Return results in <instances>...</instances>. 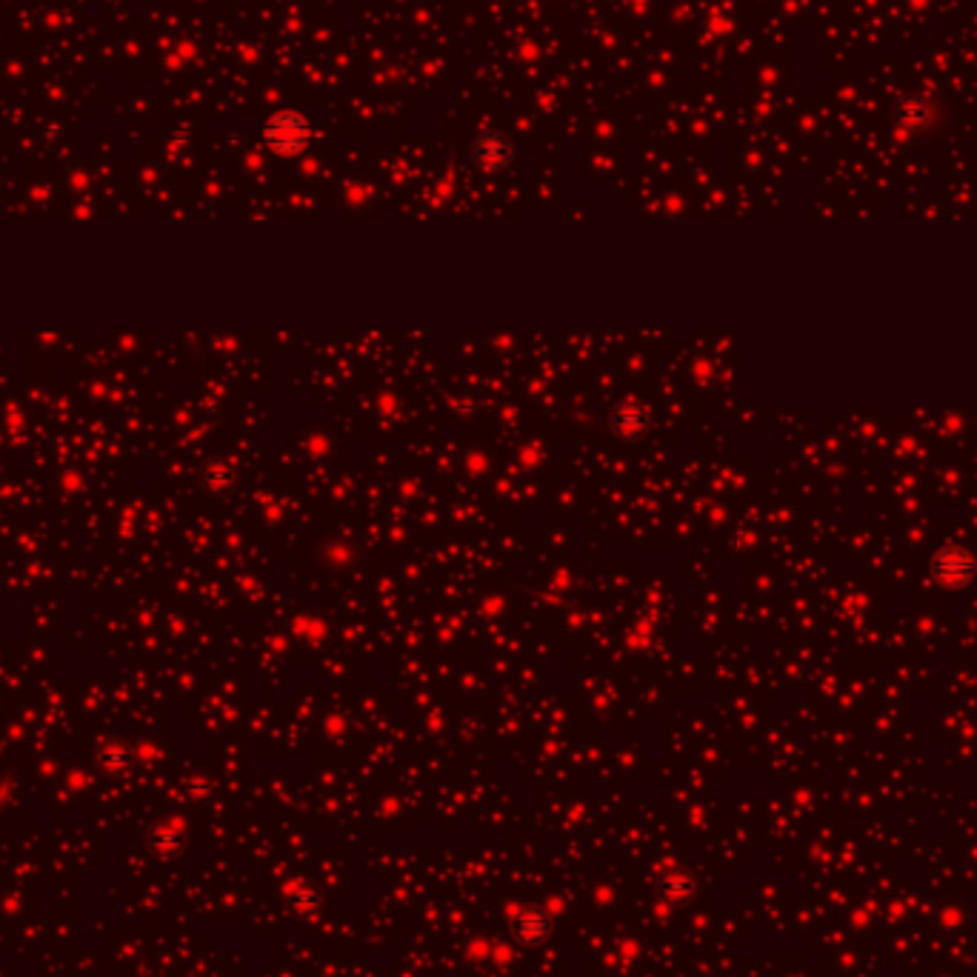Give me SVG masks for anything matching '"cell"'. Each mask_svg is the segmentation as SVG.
Returning a JSON list of instances; mask_svg holds the SVG:
<instances>
[{"instance_id":"cell-4","label":"cell","mask_w":977,"mask_h":977,"mask_svg":"<svg viewBox=\"0 0 977 977\" xmlns=\"http://www.w3.org/2000/svg\"><path fill=\"white\" fill-rule=\"evenodd\" d=\"M657 891H661V898L672 906H681V903H689L692 895H694V880L692 875L686 872L684 866H669L661 872V878H657Z\"/></svg>"},{"instance_id":"cell-2","label":"cell","mask_w":977,"mask_h":977,"mask_svg":"<svg viewBox=\"0 0 977 977\" xmlns=\"http://www.w3.org/2000/svg\"><path fill=\"white\" fill-rule=\"evenodd\" d=\"M555 920L543 906H523L512 915V938L520 946H540L551 938Z\"/></svg>"},{"instance_id":"cell-5","label":"cell","mask_w":977,"mask_h":977,"mask_svg":"<svg viewBox=\"0 0 977 977\" xmlns=\"http://www.w3.org/2000/svg\"><path fill=\"white\" fill-rule=\"evenodd\" d=\"M931 120L929 106L920 95H903L895 106V123L906 132H920Z\"/></svg>"},{"instance_id":"cell-3","label":"cell","mask_w":977,"mask_h":977,"mask_svg":"<svg viewBox=\"0 0 977 977\" xmlns=\"http://www.w3.org/2000/svg\"><path fill=\"white\" fill-rule=\"evenodd\" d=\"M472 158L483 172H500L512 158V143L503 132H483L472 143Z\"/></svg>"},{"instance_id":"cell-6","label":"cell","mask_w":977,"mask_h":977,"mask_svg":"<svg viewBox=\"0 0 977 977\" xmlns=\"http://www.w3.org/2000/svg\"><path fill=\"white\" fill-rule=\"evenodd\" d=\"M289 906L297 911V915H314V911L324 906V891L317 889L314 883L297 880L289 889Z\"/></svg>"},{"instance_id":"cell-1","label":"cell","mask_w":977,"mask_h":977,"mask_svg":"<svg viewBox=\"0 0 977 977\" xmlns=\"http://www.w3.org/2000/svg\"><path fill=\"white\" fill-rule=\"evenodd\" d=\"M263 138L272 146V152L297 155V152H303L312 140V123L297 112H278L274 118L266 120Z\"/></svg>"}]
</instances>
